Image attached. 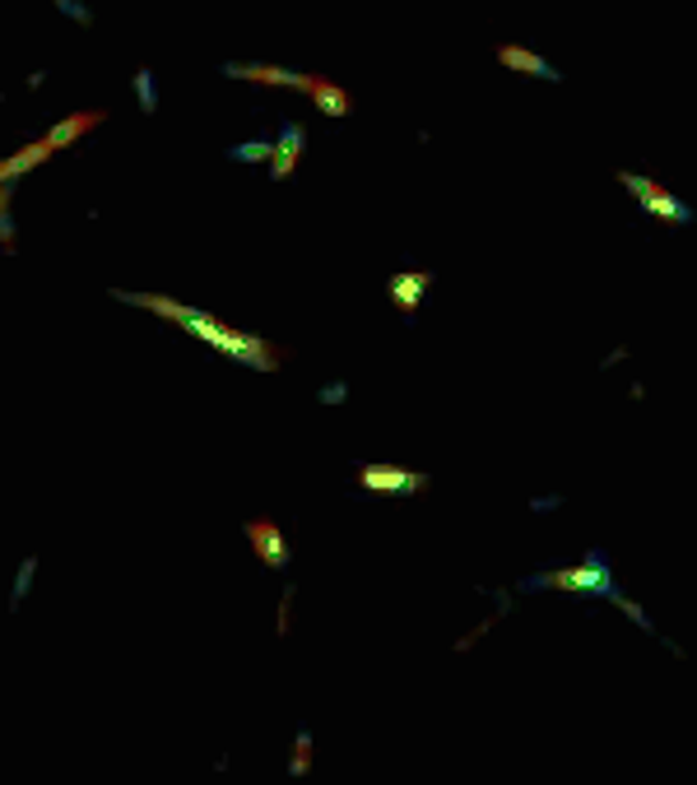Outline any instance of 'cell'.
Wrapping results in <instances>:
<instances>
[{
    "instance_id": "obj_13",
    "label": "cell",
    "mask_w": 697,
    "mask_h": 785,
    "mask_svg": "<svg viewBox=\"0 0 697 785\" xmlns=\"http://www.w3.org/2000/svg\"><path fill=\"white\" fill-rule=\"evenodd\" d=\"M135 103H140L145 117H154V112H159V79H154L149 65H140V71H135Z\"/></svg>"
},
{
    "instance_id": "obj_18",
    "label": "cell",
    "mask_w": 697,
    "mask_h": 785,
    "mask_svg": "<svg viewBox=\"0 0 697 785\" xmlns=\"http://www.w3.org/2000/svg\"><path fill=\"white\" fill-rule=\"evenodd\" d=\"M56 10H61V14H71V19H80V24H94V14H88L84 6H75V0H61Z\"/></svg>"
},
{
    "instance_id": "obj_3",
    "label": "cell",
    "mask_w": 697,
    "mask_h": 785,
    "mask_svg": "<svg viewBox=\"0 0 697 785\" xmlns=\"http://www.w3.org/2000/svg\"><path fill=\"white\" fill-rule=\"evenodd\" d=\"M614 177H619V187L637 200L642 214L665 219V223H693L688 200H679L665 182H656V177H642V172H614Z\"/></svg>"
},
{
    "instance_id": "obj_14",
    "label": "cell",
    "mask_w": 697,
    "mask_h": 785,
    "mask_svg": "<svg viewBox=\"0 0 697 785\" xmlns=\"http://www.w3.org/2000/svg\"><path fill=\"white\" fill-rule=\"evenodd\" d=\"M311 772V730H298L294 749H288V776H307Z\"/></svg>"
},
{
    "instance_id": "obj_16",
    "label": "cell",
    "mask_w": 697,
    "mask_h": 785,
    "mask_svg": "<svg viewBox=\"0 0 697 785\" xmlns=\"http://www.w3.org/2000/svg\"><path fill=\"white\" fill-rule=\"evenodd\" d=\"M33 572H38V558H24V563H19V576H14V595H10L14 609L24 604V595H29V586H33Z\"/></svg>"
},
{
    "instance_id": "obj_4",
    "label": "cell",
    "mask_w": 697,
    "mask_h": 785,
    "mask_svg": "<svg viewBox=\"0 0 697 785\" xmlns=\"http://www.w3.org/2000/svg\"><path fill=\"white\" fill-rule=\"evenodd\" d=\"M358 488L363 492H377V498H410V492H423L429 488V475L423 469H410V465H358Z\"/></svg>"
},
{
    "instance_id": "obj_7",
    "label": "cell",
    "mask_w": 697,
    "mask_h": 785,
    "mask_svg": "<svg viewBox=\"0 0 697 785\" xmlns=\"http://www.w3.org/2000/svg\"><path fill=\"white\" fill-rule=\"evenodd\" d=\"M246 530V540H252V553L261 558V567H270V572H288V540H284V530L270 521V516H261V521H246L242 526Z\"/></svg>"
},
{
    "instance_id": "obj_10",
    "label": "cell",
    "mask_w": 697,
    "mask_h": 785,
    "mask_svg": "<svg viewBox=\"0 0 697 785\" xmlns=\"http://www.w3.org/2000/svg\"><path fill=\"white\" fill-rule=\"evenodd\" d=\"M52 159V149H47V140H29V145H19L10 159H0V187H14L19 177H29L33 168H42Z\"/></svg>"
},
{
    "instance_id": "obj_1",
    "label": "cell",
    "mask_w": 697,
    "mask_h": 785,
    "mask_svg": "<svg viewBox=\"0 0 697 785\" xmlns=\"http://www.w3.org/2000/svg\"><path fill=\"white\" fill-rule=\"evenodd\" d=\"M117 303H130V307H145L154 317H163L168 326L196 335L200 344H210L214 353H223L229 363H242V368H256V372H279V349L261 340L252 330H233L229 321H219L214 311L205 307H191V303H177V298H163V294H112Z\"/></svg>"
},
{
    "instance_id": "obj_9",
    "label": "cell",
    "mask_w": 697,
    "mask_h": 785,
    "mask_svg": "<svg viewBox=\"0 0 697 785\" xmlns=\"http://www.w3.org/2000/svg\"><path fill=\"white\" fill-rule=\"evenodd\" d=\"M498 65L503 71H521V75H535V79H549V84H563V71H558L553 61H545L539 52H530V47H521V42H503L498 52Z\"/></svg>"
},
{
    "instance_id": "obj_6",
    "label": "cell",
    "mask_w": 697,
    "mask_h": 785,
    "mask_svg": "<svg viewBox=\"0 0 697 785\" xmlns=\"http://www.w3.org/2000/svg\"><path fill=\"white\" fill-rule=\"evenodd\" d=\"M433 284H437L433 270H395V275L387 279V298H391V307L400 311V317L414 321V311L423 307V298L433 294Z\"/></svg>"
},
{
    "instance_id": "obj_8",
    "label": "cell",
    "mask_w": 697,
    "mask_h": 785,
    "mask_svg": "<svg viewBox=\"0 0 697 785\" xmlns=\"http://www.w3.org/2000/svg\"><path fill=\"white\" fill-rule=\"evenodd\" d=\"M303 149H307V130L298 121H284L279 140H270V177H275V182H288V177L298 172Z\"/></svg>"
},
{
    "instance_id": "obj_15",
    "label": "cell",
    "mask_w": 697,
    "mask_h": 785,
    "mask_svg": "<svg viewBox=\"0 0 697 785\" xmlns=\"http://www.w3.org/2000/svg\"><path fill=\"white\" fill-rule=\"evenodd\" d=\"M233 163H270V140H246V145H233L229 149Z\"/></svg>"
},
{
    "instance_id": "obj_12",
    "label": "cell",
    "mask_w": 697,
    "mask_h": 785,
    "mask_svg": "<svg viewBox=\"0 0 697 785\" xmlns=\"http://www.w3.org/2000/svg\"><path fill=\"white\" fill-rule=\"evenodd\" d=\"M311 103H317L321 117H349V112H353V98L345 94L340 84H330L321 75H317V88H311Z\"/></svg>"
},
{
    "instance_id": "obj_2",
    "label": "cell",
    "mask_w": 697,
    "mask_h": 785,
    "mask_svg": "<svg viewBox=\"0 0 697 785\" xmlns=\"http://www.w3.org/2000/svg\"><path fill=\"white\" fill-rule=\"evenodd\" d=\"M521 591H568V595H604L610 600L619 591V581H614L610 558H604L600 549H591L572 567H553V572H539V576L521 581Z\"/></svg>"
},
{
    "instance_id": "obj_11",
    "label": "cell",
    "mask_w": 697,
    "mask_h": 785,
    "mask_svg": "<svg viewBox=\"0 0 697 785\" xmlns=\"http://www.w3.org/2000/svg\"><path fill=\"white\" fill-rule=\"evenodd\" d=\"M103 121H107V112H75V117H61L42 140H47V149L56 153V149H65V145H75L80 136H88V130L103 126Z\"/></svg>"
},
{
    "instance_id": "obj_17",
    "label": "cell",
    "mask_w": 697,
    "mask_h": 785,
    "mask_svg": "<svg viewBox=\"0 0 697 785\" xmlns=\"http://www.w3.org/2000/svg\"><path fill=\"white\" fill-rule=\"evenodd\" d=\"M610 600H614V604H619V609H623L627 618H633V623H642V627H651V618H646V609H642V604H633V600H627V595H619V591H614Z\"/></svg>"
},
{
    "instance_id": "obj_19",
    "label": "cell",
    "mask_w": 697,
    "mask_h": 785,
    "mask_svg": "<svg viewBox=\"0 0 697 785\" xmlns=\"http://www.w3.org/2000/svg\"><path fill=\"white\" fill-rule=\"evenodd\" d=\"M345 400V386H321V405H340Z\"/></svg>"
},
{
    "instance_id": "obj_5",
    "label": "cell",
    "mask_w": 697,
    "mask_h": 785,
    "mask_svg": "<svg viewBox=\"0 0 697 785\" xmlns=\"http://www.w3.org/2000/svg\"><path fill=\"white\" fill-rule=\"evenodd\" d=\"M219 71L229 75V79L270 84V88H298V94H311V88H317V75H303V71H279V65H237V61H223Z\"/></svg>"
}]
</instances>
